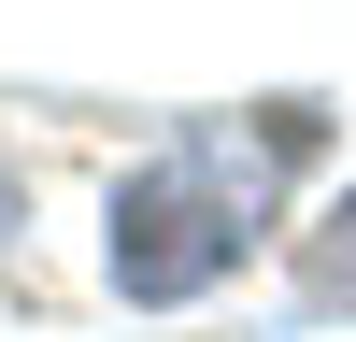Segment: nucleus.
<instances>
[{
	"label": "nucleus",
	"instance_id": "obj_2",
	"mask_svg": "<svg viewBox=\"0 0 356 342\" xmlns=\"http://www.w3.org/2000/svg\"><path fill=\"white\" fill-rule=\"evenodd\" d=\"M300 300H314V314H356V186L300 228Z\"/></svg>",
	"mask_w": 356,
	"mask_h": 342
},
{
	"label": "nucleus",
	"instance_id": "obj_1",
	"mask_svg": "<svg viewBox=\"0 0 356 342\" xmlns=\"http://www.w3.org/2000/svg\"><path fill=\"white\" fill-rule=\"evenodd\" d=\"M314 100H257V114H186V129L157 142V157L114 186V285L129 300H200V285H228L257 243L285 228V186L314 171Z\"/></svg>",
	"mask_w": 356,
	"mask_h": 342
}]
</instances>
